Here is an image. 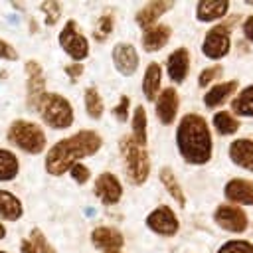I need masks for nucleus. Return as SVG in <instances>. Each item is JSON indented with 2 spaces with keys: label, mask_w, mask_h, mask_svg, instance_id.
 I'll list each match as a JSON object with an SVG mask.
<instances>
[{
  "label": "nucleus",
  "mask_w": 253,
  "mask_h": 253,
  "mask_svg": "<svg viewBox=\"0 0 253 253\" xmlns=\"http://www.w3.org/2000/svg\"><path fill=\"white\" fill-rule=\"evenodd\" d=\"M231 28H233V24L219 22V24H213L206 32V36L202 40L204 57H208L211 61H219L225 55H229V51H231Z\"/></svg>",
  "instance_id": "obj_7"
},
{
  "label": "nucleus",
  "mask_w": 253,
  "mask_h": 253,
  "mask_svg": "<svg viewBox=\"0 0 253 253\" xmlns=\"http://www.w3.org/2000/svg\"><path fill=\"white\" fill-rule=\"evenodd\" d=\"M213 221L217 227H221L227 233H245L249 227V215L243 208L233 204H219L213 211Z\"/></svg>",
  "instance_id": "obj_9"
},
{
  "label": "nucleus",
  "mask_w": 253,
  "mask_h": 253,
  "mask_svg": "<svg viewBox=\"0 0 253 253\" xmlns=\"http://www.w3.org/2000/svg\"><path fill=\"white\" fill-rule=\"evenodd\" d=\"M211 125H213V130L219 134V136H231L239 130L241 123L237 117H233L229 111H217L211 119Z\"/></svg>",
  "instance_id": "obj_29"
},
{
  "label": "nucleus",
  "mask_w": 253,
  "mask_h": 253,
  "mask_svg": "<svg viewBox=\"0 0 253 253\" xmlns=\"http://www.w3.org/2000/svg\"><path fill=\"white\" fill-rule=\"evenodd\" d=\"M28 239L34 243V247H36L38 253H57V249L49 243V239L45 237V233H43L40 227H32Z\"/></svg>",
  "instance_id": "obj_33"
},
{
  "label": "nucleus",
  "mask_w": 253,
  "mask_h": 253,
  "mask_svg": "<svg viewBox=\"0 0 253 253\" xmlns=\"http://www.w3.org/2000/svg\"><path fill=\"white\" fill-rule=\"evenodd\" d=\"M26 71V107L30 111H36L42 97L47 93L45 89V73L38 59H28L24 63Z\"/></svg>",
  "instance_id": "obj_8"
},
{
  "label": "nucleus",
  "mask_w": 253,
  "mask_h": 253,
  "mask_svg": "<svg viewBox=\"0 0 253 253\" xmlns=\"http://www.w3.org/2000/svg\"><path fill=\"white\" fill-rule=\"evenodd\" d=\"M24 215L22 200L10 190L0 188V219L2 221H18Z\"/></svg>",
  "instance_id": "obj_25"
},
{
  "label": "nucleus",
  "mask_w": 253,
  "mask_h": 253,
  "mask_svg": "<svg viewBox=\"0 0 253 253\" xmlns=\"http://www.w3.org/2000/svg\"><path fill=\"white\" fill-rule=\"evenodd\" d=\"M158 180H160V184L164 186V190L168 192V196H170L180 208H186V204H188L186 192H184L182 184L178 182V178H176V174H174V170H172L170 166H162V168L158 170Z\"/></svg>",
  "instance_id": "obj_24"
},
{
  "label": "nucleus",
  "mask_w": 253,
  "mask_h": 253,
  "mask_svg": "<svg viewBox=\"0 0 253 253\" xmlns=\"http://www.w3.org/2000/svg\"><path fill=\"white\" fill-rule=\"evenodd\" d=\"M103 253H123V251H103Z\"/></svg>",
  "instance_id": "obj_42"
},
{
  "label": "nucleus",
  "mask_w": 253,
  "mask_h": 253,
  "mask_svg": "<svg viewBox=\"0 0 253 253\" xmlns=\"http://www.w3.org/2000/svg\"><path fill=\"white\" fill-rule=\"evenodd\" d=\"M0 253H8V251H4V249H0Z\"/></svg>",
  "instance_id": "obj_43"
},
{
  "label": "nucleus",
  "mask_w": 253,
  "mask_h": 253,
  "mask_svg": "<svg viewBox=\"0 0 253 253\" xmlns=\"http://www.w3.org/2000/svg\"><path fill=\"white\" fill-rule=\"evenodd\" d=\"M57 42H59V47L63 49V53L67 57H71L73 61L81 63L83 59L89 57L91 53V45H89V40L87 36L81 32L79 24L75 20H67L57 36Z\"/></svg>",
  "instance_id": "obj_6"
},
{
  "label": "nucleus",
  "mask_w": 253,
  "mask_h": 253,
  "mask_svg": "<svg viewBox=\"0 0 253 253\" xmlns=\"http://www.w3.org/2000/svg\"><path fill=\"white\" fill-rule=\"evenodd\" d=\"M229 160L247 172H253V138H235L227 148Z\"/></svg>",
  "instance_id": "obj_21"
},
{
  "label": "nucleus",
  "mask_w": 253,
  "mask_h": 253,
  "mask_svg": "<svg viewBox=\"0 0 253 253\" xmlns=\"http://www.w3.org/2000/svg\"><path fill=\"white\" fill-rule=\"evenodd\" d=\"M93 192L95 196L105 204V206H115L121 202L123 198V184L121 180L117 178V174L113 172H101L97 178H95V184H93Z\"/></svg>",
  "instance_id": "obj_12"
},
{
  "label": "nucleus",
  "mask_w": 253,
  "mask_h": 253,
  "mask_svg": "<svg viewBox=\"0 0 253 253\" xmlns=\"http://www.w3.org/2000/svg\"><path fill=\"white\" fill-rule=\"evenodd\" d=\"M229 12V0H200L196 4V20L202 24H219Z\"/></svg>",
  "instance_id": "obj_19"
},
{
  "label": "nucleus",
  "mask_w": 253,
  "mask_h": 253,
  "mask_svg": "<svg viewBox=\"0 0 253 253\" xmlns=\"http://www.w3.org/2000/svg\"><path fill=\"white\" fill-rule=\"evenodd\" d=\"M20 253H38V251H36L34 243L28 237H24V239H20Z\"/></svg>",
  "instance_id": "obj_40"
},
{
  "label": "nucleus",
  "mask_w": 253,
  "mask_h": 253,
  "mask_svg": "<svg viewBox=\"0 0 253 253\" xmlns=\"http://www.w3.org/2000/svg\"><path fill=\"white\" fill-rule=\"evenodd\" d=\"M142 95L146 101H156L162 91V65L158 61H150L142 73Z\"/></svg>",
  "instance_id": "obj_22"
},
{
  "label": "nucleus",
  "mask_w": 253,
  "mask_h": 253,
  "mask_svg": "<svg viewBox=\"0 0 253 253\" xmlns=\"http://www.w3.org/2000/svg\"><path fill=\"white\" fill-rule=\"evenodd\" d=\"M190 65H192V57H190L188 47H176L166 57V73H168V79L174 85L184 83L188 79V75H190Z\"/></svg>",
  "instance_id": "obj_14"
},
{
  "label": "nucleus",
  "mask_w": 253,
  "mask_h": 253,
  "mask_svg": "<svg viewBox=\"0 0 253 253\" xmlns=\"http://www.w3.org/2000/svg\"><path fill=\"white\" fill-rule=\"evenodd\" d=\"M144 223H146V227H148L152 233H156V235H160V237H174V235L180 231L178 215H176V211H174L170 206H166V204L156 206V208L146 215Z\"/></svg>",
  "instance_id": "obj_10"
},
{
  "label": "nucleus",
  "mask_w": 253,
  "mask_h": 253,
  "mask_svg": "<svg viewBox=\"0 0 253 253\" xmlns=\"http://www.w3.org/2000/svg\"><path fill=\"white\" fill-rule=\"evenodd\" d=\"M4 237H6V225H4L2 221H0V241H2Z\"/></svg>",
  "instance_id": "obj_41"
},
{
  "label": "nucleus",
  "mask_w": 253,
  "mask_h": 253,
  "mask_svg": "<svg viewBox=\"0 0 253 253\" xmlns=\"http://www.w3.org/2000/svg\"><path fill=\"white\" fill-rule=\"evenodd\" d=\"M91 243L99 251H123L125 235L111 225H97L91 231Z\"/></svg>",
  "instance_id": "obj_18"
},
{
  "label": "nucleus",
  "mask_w": 253,
  "mask_h": 253,
  "mask_svg": "<svg viewBox=\"0 0 253 253\" xmlns=\"http://www.w3.org/2000/svg\"><path fill=\"white\" fill-rule=\"evenodd\" d=\"M237 89H239V81H237V79L213 83V85L208 87L206 93H204V107L210 109V111L219 109L221 105H225L227 101H231V99L235 97Z\"/></svg>",
  "instance_id": "obj_15"
},
{
  "label": "nucleus",
  "mask_w": 253,
  "mask_h": 253,
  "mask_svg": "<svg viewBox=\"0 0 253 253\" xmlns=\"http://www.w3.org/2000/svg\"><path fill=\"white\" fill-rule=\"evenodd\" d=\"M217 253H253V243L247 239H229L219 245Z\"/></svg>",
  "instance_id": "obj_34"
},
{
  "label": "nucleus",
  "mask_w": 253,
  "mask_h": 253,
  "mask_svg": "<svg viewBox=\"0 0 253 253\" xmlns=\"http://www.w3.org/2000/svg\"><path fill=\"white\" fill-rule=\"evenodd\" d=\"M241 32H243V38H245L247 42L253 43V14H249V16L243 20V24H241Z\"/></svg>",
  "instance_id": "obj_39"
},
{
  "label": "nucleus",
  "mask_w": 253,
  "mask_h": 253,
  "mask_svg": "<svg viewBox=\"0 0 253 253\" xmlns=\"http://www.w3.org/2000/svg\"><path fill=\"white\" fill-rule=\"evenodd\" d=\"M0 59H2V61H8V63L20 59L18 49H16L10 42H6V40H2V38H0Z\"/></svg>",
  "instance_id": "obj_37"
},
{
  "label": "nucleus",
  "mask_w": 253,
  "mask_h": 253,
  "mask_svg": "<svg viewBox=\"0 0 253 253\" xmlns=\"http://www.w3.org/2000/svg\"><path fill=\"white\" fill-rule=\"evenodd\" d=\"M170 38H172V28L168 24H154V26L142 30L140 45H142L144 51L156 53L170 42Z\"/></svg>",
  "instance_id": "obj_20"
},
{
  "label": "nucleus",
  "mask_w": 253,
  "mask_h": 253,
  "mask_svg": "<svg viewBox=\"0 0 253 253\" xmlns=\"http://www.w3.org/2000/svg\"><path fill=\"white\" fill-rule=\"evenodd\" d=\"M119 152L123 156L125 172H126L128 182L134 184V186H142L148 180L150 168H152L146 146H138L128 134H125L119 140Z\"/></svg>",
  "instance_id": "obj_5"
},
{
  "label": "nucleus",
  "mask_w": 253,
  "mask_h": 253,
  "mask_svg": "<svg viewBox=\"0 0 253 253\" xmlns=\"http://www.w3.org/2000/svg\"><path fill=\"white\" fill-rule=\"evenodd\" d=\"M128 136L138 146L148 144V117H146L144 105H136L134 111H130V132H128Z\"/></svg>",
  "instance_id": "obj_23"
},
{
  "label": "nucleus",
  "mask_w": 253,
  "mask_h": 253,
  "mask_svg": "<svg viewBox=\"0 0 253 253\" xmlns=\"http://www.w3.org/2000/svg\"><path fill=\"white\" fill-rule=\"evenodd\" d=\"M172 8H174L172 0H152V2H146L134 14V22H136V26L140 30H146V28H150L154 24H160V18L166 12H170Z\"/></svg>",
  "instance_id": "obj_17"
},
{
  "label": "nucleus",
  "mask_w": 253,
  "mask_h": 253,
  "mask_svg": "<svg viewBox=\"0 0 253 253\" xmlns=\"http://www.w3.org/2000/svg\"><path fill=\"white\" fill-rule=\"evenodd\" d=\"M156 119L162 123V125H174L176 119H178V111H180V95H178V89L176 87H164L156 101Z\"/></svg>",
  "instance_id": "obj_13"
},
{
  "label": "nucleus",
  "mask_w": 253,
  "mask_h": 253,
  "mask_svg": "<svg viewBox=\"0 0 253 253\" xmlns=\"http://www.w3.org/2000/svg\"><path fill=\"white\" fill-rule=\"evenodd\" d=\"M61 2H57V0H45V2H42L40 4V12L43 14V24L47 26V28H51V26H55L57 22H59V18H61Z\"/></svg>",
  "instance_id": "obj_31"
},
{
  "label": "nucleus",
  "mask_w": 253,
  "mask_h": 253,
  "mask_svg": "<svg viewBox=\"0 0 253 253\" xmlns=\"http://www.w3.org/2000/svg\"><path fill=\"white\" fill-rule=\"evenodd\" d=\"M6 140L14 148L32 156H38L47 148L45 130L30 119H14L6 128Z\"/></svg>",
  "instance_id": "obj_3"
},
{
  "label": "nucleus",
  "mask_w": 253,
  "mask_h": 253,
  "mask_svg": "<svg viewBox=\"0 0 253 253\" xmlns=\"http://www.w3.org/2000/svg\"><path fill=\"white\" fill-rule=\"evenodd\" d=\"M103 146V136L93 128H81L71 136L59 138L51 144L43 158V168L49 176H63L75 162L95 156Z\"/></svg>",
  "instance_id": "obj_1"
},
{
  "label": "nucleus",
  "mask_w": 253,
  "mask_h": 253,
  "mask_svg": "<svg viewBox=\"0 0 253 253\" xmlns=\"http://www.w3.org/2000/svg\"><path fill=\"white\" fill-rule=\"evenodd\" d=\"M67 174H69L71 180H73L75 184H79V186H83V184H87V182L91 180V170H89V166L83 164V162H75V164L69 168Z\"/></svg>",
  "instance_id": "obj_35"
},
{
  "label": "nucleus",
  "mask_w": 253,
  "mask_h": 253,
  "mask_svg": "<svg viewBox=\"0 0 253 253\" xmlns=\"http://www.w3.org/2000/svg\"><path fill=\"white\" fill-rule=\"evenodd\" d=\"M83 107H85V113H87L89 119L99 121L103 117L105 101H103V97H101V93H99V89L95 85L85 87V91H83Z\"/></svg>",
  "instance_id": "obj_27"
},
{
  "label": "nucleus",
  "mask_w": 253,
  "mask_h": 253,
  "mask_svg": "<svg viewBox=\"0 0 253 253\" xmlns=\"http://www.w3.org/2000/svg\"><path fill=\"white\" fill-rule=\"evenodd\" d=\"M176 148L186 164L204 166L213 156L211 128L198 113H186L176 126Z\"/></svg>",
  "instance_id": "obj_2"
},
{
  "label": "nucleus",
  "mask_w": 253,
  "mask_h": 253,
  "mask_svg": "<svg viewBox=\"0 0 253 253\" xmlns=\"http://www.w3.org/2000/svg\"><path fill=\"white\" fill-rule=\"evenodd\" d=\"M233 117L241 119H253V83L239 89L235 97L231 99V111Z\"/></svg>",
  "instance_id": "obj_26"
},
{
  "label": "nucleus",
  "mask_w": 253,
  "mask_h": 253,
  "mask_svg": "<svg viewBox=\"0 0 253 253\" xmlns=\"http://www.w3.org/2000/svg\"><path fill=\"white\" fill-rule=\"evenodd\" d=\"M20 174V160L14 150L0 148V182H12Z\"/></svg>",
  "instance_id": "obj_28"
},
{
  "label": "nucleus",
  "mask_w": 253,
  "mask_h": 253,
  "mask_svg": "<svg viewBox=\"0 0 253 253\" xmlns=\"http://www.w3.org/2000/svg\"><path fill=\"white\" fill-rule=\"evenodd\" d=\"M83 71H85V65H83V63H77V61H73V63H65V65H63V73L67 75V79H69L71 83H77V81L81 79Z\"/></svg>",
  "instance_id": "obj_38"
},
{
  "label": "nucleus",
  "mask_w": 253,
  "mask_h": 253,
  "mask_svg": "<svg viewBox=\"0 0 253 253\" xmlns=\"http://www.w3.org/2000/svg\"><path fill=\"white\" fill-rule=\"evenodd\" d=\"M221 75H223V65H221V63L208 65V67H204V69L200 71V75H198V87L208 89V87H211L213 83H217V79H221Z\"/></svg>",
  "instance_id": "obj_32"
},
{
  "label": "nucleus",
  "mask_w": 253,
  "mask_h": 253,
  "mask_svg": "<svg viewBox=\"0 0 253 253\" xmlns=\"http://www.w3.org/2000/svg\"><path fill=\"white\" fill-rule=\"evenodd\" d=\"M113 30H115V14H113V10H105V12L97 18V22H95L93 40H95L97 43H103V42H107V40L111 38Z\"/></svg>",
  "instance_id": "obj_30"
},
{
  "label": "nucleus",
  "mask_w": 253,
  "mask_h": 253,
  "mask_svg": "<svg viewBox=\"0 0 253 253\" xmlns=\"http://www.w3.org/2000/svg\"><path fill=\"white\" fill-rule=\"evenodd\" d=\"M111 59H113V67L117 73H121L123 77H130L136 73L138 63H140V55L136 51V47L130 42H119L113 45L111 49Z\"/></svg>",
  "instance_id": "obj_11"
},
{
  "label": "nucleus",
  "mask_w": 253,
  "mask_h": 253,
  "mask_svg": "<svg viewBox=\"0 0 253 253\" xmlns=\"http://www.w3.org/2000/svg\"><path fill=\"white\" fill-rule=\"evenodd\" d=\"M36 113L40 115V119L43 121V125L49 126V128H53V130H65L75 121L73 105L61 93H49L47 91L42 97V101L38 103Z\"/></svg>",
  "instance_id": "obj_4"
},
{
  "label": "nucleus",
  "mask_w": 253,
  "mask_h": 253,
  "mask_svg": "<svg viewBox=\"0 0 253 253\" xmlns=\"http://www.w3.org/2000/svg\"><path fill=\"white\" fill-rule=\"evenodd\" d=\"M130 99L126 97V95H121V99H119V103L113 107V117L119 121V123H126L128 119H130Z\"/></svg>",
  "instance_id": "obj_36"
},
{
  "label": "nucleus",
  "mask_w": 253,
  "mask_h": 253,
  "mask_svg": "<svg viewBox=\"0 0 253 253\" xmlns=\"http://www.w3.org/2000/svg\"><path fill=\"white\" fill-rule=\"evenodd\" d=\"M223 198L233 206H253V180L231 178L223 186Z\"/></svg>",
  "instance_id": "obj_16"
}]
</instances>
